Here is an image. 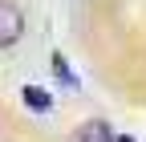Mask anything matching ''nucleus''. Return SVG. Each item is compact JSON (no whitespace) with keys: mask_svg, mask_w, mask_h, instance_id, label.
Instances as JSON below:
<instances>
[{"mask_svg":"<svg viewBox=\"0 0 146 142\" xmlns=\"http://www.w3.org/2000/svg\"><path fill=\"white\" fill-rule=\"evenodd\" d=\"M114 142H134V138H130V134H122V138H118V134H114Z\"/></svg>","mask_w":146,"mask_h":142,"instance_id":"obj_5","label":"nucleus"},{"mask_svg":"<svg viewBox=\"0 0 146 142\" xmlns=\"http://www.w3.org/2000/svg\"><path fill=\"white\" fill-rule=\"evenodd\" d=\"M77 142H114V126L102 118H89L85 126L77 130Z\"/></svg>","mask_w":146,"mask_h":142,"instance_id":"obj_3","label":"nucleus"},{"mask_svg":"<svg viewBox=\"0 0 146 142\" xmlns=\"http://www.w3.org/2000/svg\"><path fill=\"white\" fill-rule=\"evenodd\" d=\"M21 102L29 106L33 114H49L53 110V94L45 90V85H25V90H21Z\"/></svg>","mask_w":146,"mask_h":142,"instance_id":"obj_2","label":"nucleus"},{"mask_svg":"<svg viewBox=\"0 0 146 142\" xmlns=\"http://www.w3.org/2000/svg\"><path fill=\"white\" fill-rule=\"evenodd\" d=\"M53 73H57V81L65 85V90H77V77H73V69L65 61V53H53Z\"/></svg>","mask_w":146,"mask_h":142,"instance_id":"obj_4","label":"nucleus"},{"mask_svg":"<svg viewBox=\"0 0 146 142\" xmlns=\"http://www.w3.org/2000/svg\"><path fill=\"white\" fill-rule=\"evenodd\" d=\"M21 37H25V12H21V4L0 0V49L21 45Z\"/></svg>","mask_w":146,"mask_h":142,"instance_id":"obj_1","label":"nucleus"}]
</instances>
